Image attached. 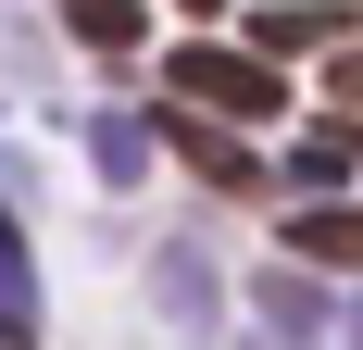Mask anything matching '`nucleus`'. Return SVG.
Wrapping results in <instances>:
<instances>
[{"label":"nucleus","mask_w":363,"mask_h":350,"mask_svg":"<svg viewBox=\"0 0 363 350\" xmlns=\"http://www.w3.org/2000/svg\"><path fill=\"white\" fill-rule=\"evenodd\" d=\"M163 88H188V101L225 113V125H276V113H289V75L263 63V50H213V38H188L176 63H163Z\"/></svg>","instance_id":"nucleus-1"},{"label":"nucleus","mask_w":363,"mask_h":350,"mask_svg":"<svg viewBox=\"0 0 363 350\" xmlns=\"http://www.w3.org/2000/svg\"><path fill=\"white\" fill-rule=\"evenodd\" d=\"M0 350H38V263H26L13 201H0Z\"/></svg>","instance_id":"nucleus-2"},{"label":"nucleus","mask_w":363,"mask_h":350,"mask_svg":"<svg viewBox=\"0 0 363 350\" xmlns=\"http://www.w3.org/2000/svg\"><path fill=\"white\" fill-rule=\"evenodd\" d=\"M163 138H176L188 163L213 175V188H238V201H251V188H276V175H263V150H238V138H225V125H188V113H176V125H163Z\"/></svg>","instance_id":"nucleus-3"},{"label":"nucleus","mask_w":363,"mask_h":350,"mask_svg":"<svg viewBox=\"0 0 363 350\" xmlns=\"http://www.w3.org/2000/svg\"><path fill=\"white\" fill-rule=\"evenodd\" d=\"M289 250H301V263L363 276V201H351V213H338V201H326V213H289Z\"/></svg>","instance_id":"nucleus-4"},{"label":"nucleus","mask_w":363,"mask_h":350,"mask_svg":"<svg viewBox=\"0 0 363 350\" xmlns=\"http://www.w3.org/2000/svg\"><path fill=\"white\" fill-rule=\"evenodd\" d=\"M63 26L88 38V50H138V38H150V0H63Z\"/></svg>","instance_id":"nucleus-5"},{"label":"nucleus","mask_w":363,"mask_h":350,"mask_svg":"<svg viewBox=\"0 0 363 350\" xmlns=\"http://www.w3.org/2000/svg\"><path fill=\"white\" fill-rule=\"evenodd\" d=\"M351 163H363V125H351V113H338V125H313V138L289 150V175H301V188H338Z\"/></svg>","instance_id":"nucleus-6"},{"label":"nucleus","mask_w":363,"mask_h":350,"mask_svg":"<svg viewBox=\"0 0 363 350\" xmlns=\"http://www.w3.org/2000/svg\"><path fill=\"white\" fill-rule=\"evenodd\" d=\"M88 150H101V175H113V188H138V163H150V125H138V113H101V138H88Z\"/></svg>","instance_id":"nucleus-7"},{"label":"nucleus","mask_w":363,"mask_h":350,"mask_svg":"<svg viewBox=\"0 0 363 350\" xmlns=\"http://www.w3.org/2000/svg\"><path fill=\"white\" fill-rule=\"evenodd\" d=\"M263 325H276V350H313V288L276 276V288H263Z\"/></svg>","instance_id":"nucleus-8"},{"label":"nucleus","mask_w":363,"mask_h":350,"mask_svg":"<svg viewBox=\"0 0 363 350\" xmlns=\"http://www.w3.org/2000/svg\"><path fill=\"white\" fill-rule=\"evenodd\" d=\"M326 101H338V113H363V50H338V63H326Z\"/></svg>","instance_id":"nucleus-9"},{"label":"nucleus","mask_w":363,"mask_h":350,"mask_svg":"<svg viewBox=\"0 0 363 350\" xmlns=\"http://www.w3.org/2000/svg\"><path fill=\"white\" fill-rule=\"evenodd\" d=\"M176 13H201V26H213V13H225V0H176Z\"/></svg>","instance_id":"nucleus-10"},{"label":"nucleus","mask_w":363,"mask_h":350,"mask_svg":"<svg viewBox=\"0 0 363 350\" xmlns=\"http://www.w3.org/2000/svg\"><path fill=\"white\" fill-rule=\"evenodd\" d=\"M351 350H363V313H351Z\"/></svg>","instance_id":"nucleus-11"}]
</instances>
